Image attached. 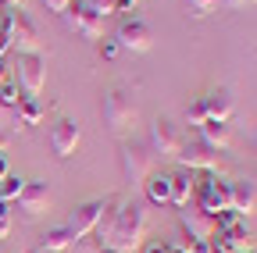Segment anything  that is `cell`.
Listing matches in <instances>:
<instances>
[{"instance_id":"obj_6","label":"cell","mask_w":257,"mask_h":253,"mask_svg":"<svg viewBox=\"0 0 257 253\" xmlns=\"http://www.w3.org/2000/svg\"><path fill=\"white\" fill-rule=\"evenodd\" d=\"M64 18V29L82 40H104V18L100 15H93L86 0H72V8L61 15Z\"/></svg>"},{"instance_id":"obj_2","label":"cell","mask_w":257,"mask_h":253,"mask_svg":"<svg viewBox=\"0 0 257 253\" xmlns=\"http://www.w3.org/2000/svg\"><path fill=\"white\" fill-rule=\"evenodd\" d=\"M193 203H197L200 214L214 217L218 210H229L232 185L225 182L218 171H197V175H193Z\"/></svg>"},{"instance_id":"obj_11","label":"cell","mask_w":257,"mask_h":253,"mask_svg":"<svg viewBox=\"0 0 257 253\" xmlns=\"http://www.w3.org/2000/svg\"><path fill=\"white\" fill-rule=\"evenodd\" d=\"M100 210H104V200H86V203H79V207L72 210V217H68V225H64V228H68V232L75 235V242L96 232Z\"/></svg>"},{"instance_id":"obj_40","label":"cell","mask_w":257,"mask_h":253,"mask_svg":"<svg viewBox=\"0 0 257 253\" xmlns=\"http://www.w3.org/2000/svg\"><path fill=\"white\" fill-rule=\"evenodd\" d=\"M36 253H43V249H36Z\"/></svg>"},{"instance_id":"obj_1","label":"cell","mask_w":257,"mask_h":253,"mask_svg":"<svg viewBox=\"0 0 257 253\" xmlns=\"http://www.w3.org/2000/svg\"><path fill=\"white\" fill-rule=\"evenodd\" d=\"M143 235H147V203H128L125 200V207H121V214H118L104 246H111L118 253H136Z\"/></svg>"},{"instance_id":"obj_13","label":"cell","mask_w":257,"mask_h":253,"mask_svg":"<svg viewBox=\"0 0 257 253\" xmlns=\"http://www.w3.org/2000/svg\"><path fill=\"white\" fill-rule=\"evenodd\" d=\"M15 203H18V210H22L25 217H40V214L50 207V185H47V182H25L22 196H18Z\"/></svg>"},{"instance_id":"obj_14","label":"cell","mask_w":257,"mask_h":253,"mask_svg":"<svg viewBox=\"0 0 257 253\" xmlns=\"http://www.w3.org/2000/svg\"><path fill=\"white\" fill-rule=\"evenodd\" d=\"M204 107H207V118L211 121H225L229 125L232 121V111H236V100H232V93L229 89H211L207 97H204Z\"/></svg>"},{"instance_id":"obj_5","label":"cell","mask_w":257,"mask_h":253,"mask_svg":"<svg viewBox=\"0 0 257 253\" xmlns=\"http://www.w3.org/2000/svg\"><path fill=\"white\" fill-rule=\"evenodd\" d=\"M118 161H121L125 182H136V185H143L147 175L154 171V153H150L147 143H121L118 146Z\"/></svg>"},{"instance_id":"obj_32","label":"cell","mask_w":257,"mask_h":253,"mask_svg":"<svg viewBox=\"0 0 257 253\" xmlns=\"http://www.w3.org/2000/svg\"><path fill=\"white\" fill-rule=\"evenodd\" d=\"M143 253H172V246L157 239V242H147V246H143Z\"/></svg>"},{"instance_id":"obj_36","label":"cell","mask_w":257,"mask_h":253,"mask_svg":"<svg viewBox=\"0 0 257 253\" xmlns=\"http://www.w3.org/2000/svg\"><path fill=\"white\" fill-rule=\"evenodd\" d=\"M93 253H118V249H111V246H104V242H100V246H96Z\"/></svg>"},{"instance_id":"obj_38","label":"cell","mask_w":257,"mask_h":253,"mask_svg":"<svg viewBox=\"0 0 257 253\" xmlns=\"http://www.w3.org/2000/svg\"><path fill=\"white\" fill-rule=\"evenodd\" d=\"M0 4H8V8H22L25 0H0Z\"/></svg>"},{"instance_id":"obj_39","label":"cell","mask_w":257,"mask_h":253,"mask_svg":"<svg viewBox=\"0 0 257 253\" xmlns=\"http://www.w3.org/2000/svg\"><path fill=\"white\" fill-rule=\"evenodd\" d=\"M4 150H8V136H4V132H0V153H4Z\"/></svg>"},{"instance_id":"obj_21","label":"cell","mask_w":257,"mask_h":253,"mask_svg":"<svg viewBox=\"0 0 257 253\" xmlns=\"http://www.w3.org/2000/svg\"><path fill=\"white\" fill-rule=\"evenodd\" d=\"M72 246H75V235H72L68 228H50V232L43 235V242H40L43 253H68Z\"/></svg>"},{"instance_id":"obj_7","label":"cell","mask_w":257,"mask_h":253,"mask_svg":"<svg viewBox=\"0 0 257 253\" xmlns=\"http://www.w3.org/2000/svg\"><path fill=\"white\" fill-rule=\"evenodd\" d=\"M175 161L186 168V171H218V164H221V157H218V150H211L207 143H200V139H186L182 146H179V153H175Z\"/></svg>"},{"instance_id":"obj_27","label":"cell","mask_w":257,"mask_h":253,"mask_svg":"<svg viewBox=\"0 0 257 253\" xmlns=\"http://www.w3.org/2000/svg\"><path fill=\"white\" fill-rule=\"evenodd\" d=\"M86 4H89V11H93V15H100V18L118 15V0H86Z\"/></svg>"},{"instance_id":"obj_30","label":"cell","mask_w":257,"mask_h":253,"mask_svg":"<svg viewBox=\"0 0 257 253\" xmlns=\"http://www.w3.org/2000/svg\"><path fill=\"white\" fill-rule=\"evenodd\" d=\"M40 4H43L50 15H64V11L72 8V0H40Z\"/></svg>"},{"instance_id":"obj_35","label":"cell","mask_w":257,"mask_h":253,"mask_svg":"<svg viewBox=\"0 0 257 253\" xmlns=\"http://www.w3.org/2000/svg\"><path fill=\"white\" fill-rule=\"evenodd\" d=\"M140 0H118V11H128V8H136Z\"/></svg>"},{"instance_id":"obj_34","label":"cell","mask_w":257,"mask_h":253,"mask_svg":"<svg viewBox=\"0 0 257 253\" xmlns=\"http://www.w3.org/2000/svg\"><path fill=\"white\" fill-rule=\"evenodd\" d=\"M218 4H225V8H246V4H257V0H218Z\"/></svg>"},{"instance_id":"obj_8","label":"cell","mask_w":257,"mask_h":253,"mask_svg":"<svg viewBox=\"0 0 257 253\" xmlns=\"http://www.w3.org/2000/svg\"><path fill=\"white\" fill-rule=\"evenodd\" d=\"M114 43L118 50H128V54H147L154 47V33L140 18H121V25L114 29Z\"/></svg>"},{"instance_id":"obj_12","label":"cell","mask_w":257,"mask_h":253,"mask_svg":"<svg viewBox=\"0 0 257 253\" xmlns=\"http://www.w3.org/2000/svg\"><path fill=\"white\" fill-rule=\"evenodd\" d=\"M79 143H82V132H79V125L72 118H61L54 129H50V150L57 157H72L79 150Z\"/></svg>"},{"instance_id":"obj_18","label":"cell","mask_w":257,"mask_h":253,"mask_svg":"<svg viewBox=\"0 0 257 253\" xmlns=\"http://www.w3.org/2000/svg\"><path fill=\"white\" fill-rule=\"evenodd\" d=\"M182 228H186L189 239H211L214 221H211L207 214H200L197 207H182Z\"/></svg>"},{"instance_id":"obj_25","label":"cell","mask_w":257,"mask_h":253,"mask_svg":"<svg viewBox=\"0 0 257 253\" xmlns=\"http://www.w3.org/2000/svg\"><path fill=\"white\" fill-rule=\"evenodd\" d=\"M22 100H25V93L18 89V82H4V86H0V107L15 111V107H18Z\"/></svg>"},{"instance_id":"obj_3","label":"cell","mask_w":257,"mask_h":253,"mask_svg":"<svg viewBox=\"0 0 257 253\" xmlns=\"http://www.w3.org/2000/svg\"><path fill=\"white\" fill-rule=\"evenodd\" d=\"M136 121H140V111H136L133 97H128L121 86L107 89V93H104V125H107V129H111L114 136H128Z\"/></svg>"},{"instance_id":"obj_20","label":"cell","mask_w":257,"mask_h":253,"mask_svg":"<svg viewBox=\"0 0 257 253\" xmlns=\"http://www.w3.org/2000/svg\"><path fill=\"white\" fill-rule=\"evenodd\" d=\"M193 203V171H179V175H172V207H189Z\"/></svg>"},{"instance_id":"obj_33","label":"cell","mask_w":257,"mask_h":253,"mask_svg":"<svg viewBox=\"0 0 257 253\" xmlns=\"http://www.w3.org/2000/svg\"><path fill=\"white\" fill-rule=\"evenodd\" d=\"M4 82H11V68H8V61L0 57V86H4Z\"/></svg>"},{"instance_id":"obj_37","label":"cell","mask_w":257,"mask_h":253,"mask_svg":"<svg viewBox=\"0 0 257 253\" xmlns=\"http://www.w3.org/2000/svg\"><path fill=\"white\" fill-rule=\"evenodd\" d=\"M8 175V161H4V153H0V178Z\"/></svg>"},{"instance_id":"obj_22","label":"cell","mask_w":257,"mask_h":253,"mask_svg":"<svg viewBox=\"0 0 257 253\" xmlns=\"http://www.w3.org/2000/svg\"><path fill=\"white\" fill-rule=\"evenodd\" d=\"M15 118H18V125H40V121H43V107H40V100L25 97V100L15 107Z\"/></svg>"},{"instance_id":"obj_16","label":"cell","mask_w":257,"mask_h":253,"mask_svg":"<svg viewBox=\"0 0 257 253\" xmlns=\"http://www.w3.org/2000/svg\"><path fill=\"white\" fill-rule=\"evenodd\" d=\"M232 185V210L236 214H243V217H250L253 210H257V185L250 182V178H236V182H229Z\"/></svg>"},{"instance_id":"obj_31","label":"cell","mask_w":257,"mask_h":253,"mask_svg":"<svg viewBox=\"0 0 257 253\" xmlns=\"http://www.w3.org/2000/svg\"><path fill=\"white\" fill-rule=\"evenodd\" d=\"M100 57H104V61H114V57H118V43H114V40H104V43H100Z\"/></svg>"},{"instance_id":"obj_26","label":"cell","mask_w":257,"mask_h":253,"mask_svg":"<svg viewBox=\"0 0 257 253\" xmlns=\"http://www.w3.org/2000/svg\"><path fill=\"white\" fill-rule=\"evenodd\" d=\"M204 121H207V107H204V97H200V100H193L186 107V125H189V129H200Z\"/></svg>"},{"instance_id":"obj_10","label":"cell","mask_w":257,"mask_h":253,"mask_svg":"<svg viewBox=\"0 0 257 253\" xmlns=\"http://www.w3.org/2000/svg\"><path fill=\"white\" fill-rule=\"evenodd\" d=\"M147 146H150L154 157H175L179 146H182V136H179V129H175V121L157 118V121L150 125V139H147Z\"/></svg>"},{"instance_id":"obj_29","label":"cell","mask_w":257,"mask_h":253,"mask_svg":"<svg viewBox=\"0 0 257 253\" xmlns=\"http://www.w3.org/2000/svg\"><path fill=\"white\" fill-rule=\"evenodd\" d=\"M11 235V210L8 203H0V239H8Z\"/></svg>"},{"instance_id":"obj_17","label":"cell","mask_w":257,"mask_h":253,"mask_svg":"<svg viewBox=\"0 0 257 253\" xmlns=\"http://www.w3.org/2000/svg\"><path fill=\"white\" fill-rule=\"evenodd\" d=\"M197 139L221 153V150H229V143H232V129H229L225 121H211V118H207L200 129H197Z\"/></svg>"},{"instance_id":"obj_28","label":"cell","mask_w":257,"mask_h":253,"mask_svg":"<svg viewBox=\"0 0 257 253\" xmlns=\"http://www.w3.org/2000/svg\"><path fill=\"white\" fill-rule=\"evenodd\" d=\"M186 253H211V242L207 239H189L186 235V246H182Z\"/></svg>"},{"instance_id":"obj_23","label":"cell","mask_w":257,"mask_h":253,"mask_svg":"<svg viewBox=\"0 0 257 253\" xmlns=\"http://www.w3.org/2000/svg\"><path fill=\"white\" fill-rule=\"evenodd\" d=\"M22 189H25V182L8 171L4 178H0V203H15V200L22 196Z\"/></svg>"},{"instance_id":"obj_9","label":"cell","mask_w":257,"mask_h":253,"mask_svg":"<svg viewBox=\"0 0 257 253\" xmlns=\"http://www.w3.org/2000/svg\"><path fill=\"white\" fill-rule=\"evenodd\" d=\"M43 82H47V61L43 54H22L18 57V89L25 97L36 100L43 93Z\"/></svg>"},{"instance_id":"obj_24","label":"cell","mask_w":257,"mask_h":253,"mask_svg":"<svg viewBox=\"0 0 257 253\" xmlns=\"http://www.w3.org/2000/svg\"><path fill=\"white\" fill-rule=\"evenodd\" d=\"M182 4H186V15L189 18H207V15H214L221 8L218 0H182Z\"/></svg>"},{"instance_id":"obj_4","label":"cell","mask_w":257,"mask_h":253,"mask_svg":"<svg viewBox=\"0 0 257 253\" xmlns=\"http://www.w3.org/2000/svg\"><path fill=\"white\" fill-rule=\"evenodd\" d=\"M0 33L8 36L11 50H18V57L22 54H40V33L22 8H11L8 15H0Z\"/></svg>"},{"instance_id":"obj_19","label":"cell","mask_w":257,"mask_h":253,"mask_svg":"<svg viewBox=\"0 0 257 253\" xmlns=\"http://www.w3.org/2000/svg\"><path fill=\"white\" fill-rule=\"evenodd\" d=\"M121 207H125V196H121V193H114V196H107V200H104L100 221H96V235H100V242H107V235H111V228H114V221H118Z\"/></svg>"},{"instance_id":"obj_15","label":"cell","mask_w":257,"mask_h":253,"mask_svg":"<svg viewBox=\"0 0 257 253\" xmlns=\"http://www.w3.org/2000/svg\"><path fill=\"white\" fill-rule=\"evenodd\" d=\"M143 193H147V203L150 207H168L172 203V175L150 171L147 182H143Z\"/></svg>"}]
</instances>
